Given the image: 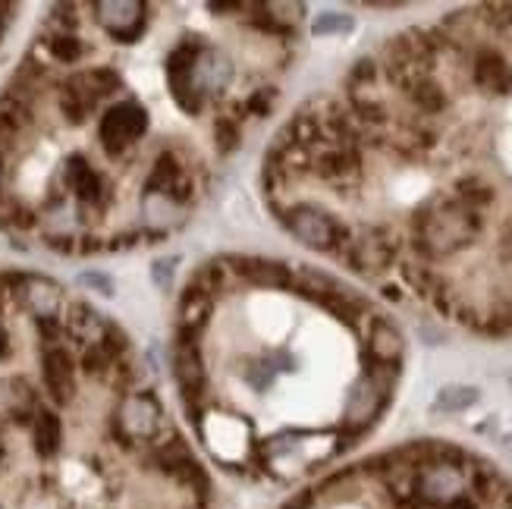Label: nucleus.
<instances>
[{
	"label": "nucleus",
	"instance_id": "f03ea898",
	"mask_svg": "<svg viewBox=\"0 0 512 509\" xmlns=\"http://www.w3.org/2000/svg\"><path fill=\"white\" fill-rule=\"evenodd\" d=\"M399 327L330 274L258 255L205 261L176 305L170 365L186 422L239 472L286 478L315 447L343 453L321 412L368 434L396 384L343 387V371L403 368Z\"/></svg>",
	"mask_w": 512,
	"mask_h": 509
},
{
	"label": "nucleus",
	"instance_id": "f257e3e1",
	"mask_svg": "<svg viewBox=\"0 0 512 509\" xmlns=\"http://www.w3.org/2000/svg\"><path fill=\"white\" fill-rule=\"evenodd\" d=\"M302 4H60L0 95V230L57 252L180 233L274 117Z\"/></svg>",
	"mask_w": 512,
	"mask_h": 509
},
{
	"label": "nucleus",
	"instance_id": "423d86ee",
	"mask_svg": "<svg viewBox=\"0 0 512 509\" xmlns=\"http://www.w3.org/2000/svg\"><path fill=\"white\" fill-rule=\"evenodd\" d=\"M503 503H506V509H512V491L506 494V500H503Z\"/></svg>",
	"mask_w": 512,
	"mask_h": 509
},
{
	"label": "nucleus",
	"instance_id": "20e7f679",
	"mask_svg": "<svg viewBox=\"0 0 512 509\" xmlns=\"http://www.w3.org/2000/svg\"><path fill=\"white\" fill-rule=\"evenodd\" d=\"M355 29V19L346 16V13H321L315 22H311V32L318 38L324 35H349Z\"/></svg>",
	"mask_w": 512,
	"mask_h": 509
},
{
	"label": "nucleus",
	"instance_id": "39448f33",
	"mask_svg": "<svg viewBox=\"0 0 512 509\" xmlns=\"http://www.w3.org/2000/svg\"><path fill=\"white\" fill-rule=\"evenodd\" d=\"M79 283H82V286H95V290H101L104 296H110V290H114V286H110V280L101 277V274H82Z\"/></svg>",
	"mask_w": 512,
	"mask_h": 509
},
{
	"label": "nucleus",
	"instance_id": "7ed1b4c3",
	"mask_svg": "<svg viewBox=\"0 0 512 509\" xmlns=\"http://www.w3.org/2000/svg\"><path fill=\"white\" fill-rule=\"evenodd\" d=\"M475 403H478V390H475V387H462V384H456V387H443V390H440L434 409H437V412H465V409L475 406Z\"/></svg>",
	"mask_w": 512,
	"mask_h": 509
},
{
	"label": "nucleus",
	"instance_id": "0eeeda50",
	"mask_svg": "<svg viewBox=\"0 0 512 509\" xmlns=\"http://www.w3.org/2000/svg\"><path fill=\"white\" fill-rule=\"evenodd\" d=\"M509 387H512V378H509Z\"/></svg>",
	"mask_w": 512,
	"mask_h": 509
}]
</instances>
